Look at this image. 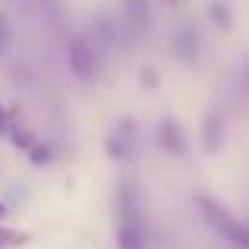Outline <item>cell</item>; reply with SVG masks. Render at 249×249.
Listing matches in <instances>:
<instances>
[{
  "mask_svg": "<svg viewBox=\"0 0 249 249\" xmlns=\"http://www.w3.org/2000/svg\"><path fill=\"white\" fill-rule=\"evenodd\" d=\"M196 205H199V212H202V218H205V224L212 227L218 237H224V240H231V243H237L240 249L249 246V233H246L243 221L233 218V214L227 212V208L221 205L218 199H212L208 193H199V196H196Z\"/></svg>",
  "mask_w": 249,
  "mask_h": 249,
  "instance_id": "1",
  "label": "cell"
},
{
  "mask_svg": "<svg viewBox=\"0 0 249 249\" xmlns=\"http://www.w3.org/2000/svg\"><path fill=\"white\" fill-rule=\"evenodd\" d=\"M67 51H70V70H73L82 82H91L98 73H101V54H98V48H95L91 38L76 35Z\"/></svg>",
  "mask_w": 249,
  "mask_h": 249,
  "instance_id": "2",
  "label": "cell"
},
{
  "mask_svg": "<svg viewBox=\"0 0 249 249\" xmlns=\"http://www.w3.org/2000/svg\"><path fill=\"white\" fill-rule=\"evenodd\" d=\"M133 120H120L117 123V129L107 136V155L114 161H120V158H129L133 155Z\"/></svg>",
  "mask_w": 249,
  "mask_h": 249,
  "instance_id": "3",
  "label": "cell"
},
{
  "mask_svg": "<svg viewBox=\"0 0 249 249\" xmlns=\"http://www.w3.org/2000/svg\"><path fill=\"white\" fill-rule=\"evenodd\" d=\"M158 142H161V148H164L167 155H174V158H186V139H183V129H180L177 120H161Z\"/></svg>",
  "mask_w": 249,
  "mask_h": 249,
  "instance_id": "4",
  "label": "cell"
},
{
  "mask_svg": "<svg viewBox=\"0 0 249 249\" xmlns=\"http://www.w3.org/2000/svg\"><path fill=\"white\" fill-rule=\"evenodd\" d=\"M170 44H174V51L180 54V60H186V63H193L196 57H199V48H202L196 25H183V29H177L174 38H170Z\"/></svg>",
  "mask_w": 249,
  "mask_h": 249,
  "instance_id": "5",
  "label": "cell"
},
{
  "mask_svg": "<svg viewBox=\"0 0 249 249\" xmlns=\"http://www.w3.org/2000/svg\"><path fill=\"white\" fill-rule=\"evenodd\" d=\"M117 208H120V221H142L139 218V189L129 180H123L120 189H117Z\"/></svg>",
  "mask_w": 249,
  "mask_h": 249,
  "instance_id": "6",
  "label": "cell"
},
{
  "mask_svg": "<svg viewBox=\"0 0 249 249\" xmlns=\"http://www.w3.org/2000/svg\"><path fill=\"white\" fill-rule=\"evenodd\" d=\"M145 231H142V221H120L117 227V249H145Z\"/></svg>",
  "mask_w": 249,
  "mask_h": 249,
  "instance_id": "7",
  "label": "cell"
},
{
  "mask_svg": "<svg viewBox=\"0 0 249 249\" xmlns=\"http://www.w3.org/2000/svg\"><path fill=\"white\" fill-rule=\"evenodd\" d=\"M123 13H126V22L133 25V32H145L152 25L148 0H123Z\"/></svg>",
  "mask_w": 249,
  "mask_h": 249,
  "instance_id": "8",
  "label": "cell"
},
{
  "mask_svg": "<svg viewBox=\"0 0 249 249\" xmlns=\"http://www.w3.org/2000/svg\"><path fill=\"white\" fill-rule=\"evenodd\" d=\"M221 139H224V120H221L218 110L205 117V126H202V142H205V152L214 155L221 148Z\"/></svg>",
  "mask_w": 249,
  "mask_h": 249,
  "instance_id": "9",
  "label": "cell"
},
{
  "mask_svg": "<svg viewBox=\"0 0 249 249\" xmlns=\"http://www.w3.org/2000/svg\"><path fill=\"white\" fill-rule=\"evenodd\" d=\"M6 133L13 136V145L16 148H25V152H29V148L35 145V136H32L29 129H22V126H6Z\"/></svg>",
  "mask_w": 249,
  "mask_h": 249,
  "instance_id": "10",
  "label": "cell"
},
{
  "mask_svg": "<svg viewBox=\"0 0 249 249\" xmlns=\"http://www.w3.org/2000/svg\"><path fill=\"white\" fill-rule=\"evenodd\" d=\"M22 243H25V233L22 231L0 227V249H13V246H22Z\"/></svg>",
  "mask_w": 249,
  "mask_h": 249,
  "instance_id": "11",
  "label": "cell"
},
{
  "mask_svg": "<svg viewBox=\"0 0 249 249\" xmlns=\"http://www.w3.org/2000/svg\"><path fill=\"white\" fill-rule=\"evenodd\" d=\"M212 19L221 25V29H231V13H227V6H221V3H212Z\"/></svg>",
  "mask_w": 249,
  "mask_h": 249,
  "instance_id": "12",
  "label": "cell"
},
{
  "mask_svg": "<svg viewBox=\"0 0 249 249\" xmlns=\"http://www.w3.org/2000/svg\"><path fill=\"white\" fill-rule=\"evenodd\" d=\"M29 158H32V164H48V161H51V148L48 145H32Z\"/></svg>",
  "mask_w": 249,
  "mask_h": 249,
  "instance_id": "13",
  "label": "cell"
},
{
  "mask_svg": "<svg viewBox=\"0 0 249 249\" xmlns=\"http://www.w3.org/2000/svg\"><path fill=\"white\" fill-rule=\"evenodd\" d=\"M10 51V19L0 13V57Z\"/></svg>",
  "mask_w": 249,
  "mask_h": 249,
  "instance_id": "14",
  "label": "cell"
},
{
  "mask_svg": "<svg viewBox=\"0 0 249 249\" xmlns=\"http://www.w3.org/2000/svg\"><path fill=\"white\" fill-rule=\"evenodd\" d=\"M6 126H10V120H6V110H3V107H0V136H3V133H6Z\"/></svg>",
  "mask_w": 249,
  "mask_h": 249,
  "instance_id": "15",
  "label": "cell"
},
{
  "mask_svg": "<svg viewBox=\"0 0 249 249\" xmlns=\"http://www.w3.org/2000/svg\"><path fill=\"white\" fill-rule=\"evenodd\" d=\"M6 218V205H3V202H0V221H3Z\"/></svg>",
  "mask_w": 249,
  "mask_h": 249,
  "instance_id": "16",
  "label": "cell"
},
{
  "mask_svg": "<svg viewBox=\"0 0 249 249\" xmlns=\"http://www.w3.org/2000/svg\"><path fill=\"white\" fill-rule=\"evenodd\" d=\"M164 3H167V6H180L183 0H164Z\"/></svg>",
  "mask_w": 249,
  "mask_h": 249,
  "instance_id": "17",
  "label": "cell"
}]
</instances>
